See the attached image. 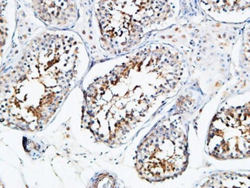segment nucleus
<instances>
[{
    "label": "nucleus",
    "mask_w": 250,
    "mask_h": 188,
    "mask_svg": "<svg viewBox=\"0 0 250 188\" xmlns=\"http://www.w3.org/2000/svg\"><path fill=\"white\" fill-rule=\"evenodd\" d=\"M249 109H232L216 116L210 127L209 147L216 156L239 158L249 151L240 146H246V136L250 137Z\"/></svg>",
    "instance_id": "obj_1"
}]
</instances>
